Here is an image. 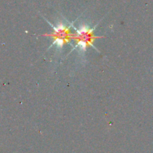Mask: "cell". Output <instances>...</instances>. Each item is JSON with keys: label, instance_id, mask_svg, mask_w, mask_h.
<instances>
[{"label": "cell", "instance_id": "7a4b0ae2", "mask_svg": "<svg viewBox=\"0 0 153 153\" xmlns=\"http://www.w3.org/2000/svg\"><path fill=\"white\" fill-rule=\"evenodd\" d=\"M46 36H49L54 38L57 46L59 47H62L65 43L70 42L71 39H73L74 34L71 33L70 28L63 25H60L54 28V31L51 34H45Z\"/></svg>", "mask_w": 153, "mask_h": 153}, {"label": "cell", "instance_id": "6da1fadb", "mask_svg": "<svg viewBox=\"0 0 153 153\" xmlns=\"http://www.w3.org/2000/svg\"><path fill=\"white\" fill-rule=\"evenodd\" d=\"M94 29L88 27H82L80 29L77 30V33L74 34L73 39L76 40V43L81 49H85L88 46H93V42L97 38L102 37H97L94 34Z\"/></svg>", "mask_w": 153, "mask_h": 153}]
</instances>
